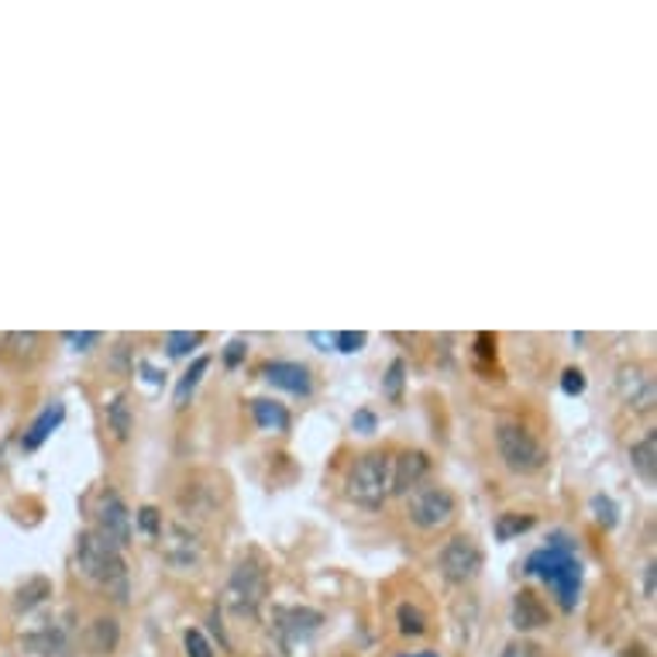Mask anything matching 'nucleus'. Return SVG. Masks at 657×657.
<instances>
[{"label": "nucleus", "instance_id": "f257e3e1", "mask_svg": "<svg viewBox=\"0 0 657 657\" xmlns=\"http://www.w3.org/2000/svg\"><path fill=\"white\" fill-rule=\"evenodd\" d=\"M524 572L533 578H544L561 609L572 613L578 606V593H582V561L575 554V544L568 533H551L544 548H537L527 561H524Z\"/></svg>", "mask_w": 657, "mask_h": 657}, {"label": "nucleus", "instance_id": "f03ea898", "mask_svg": "<svg viewBox=\"0 0 657 657\" xmlns=\"http://www.w3.org/2000/svg\"><path fill=\"white\" fill-rule=\"evenodd\" d=\"M269 585H272L269 561L258 551H245L238 561H234V568L227 575L224 596H221L224 609L238 620H255L269 599Z\"/></svg>", "mask_w": 657, "mask_h": 657}, {"label": "nucleus", "instance_id": "7ed1b4c3", "mask_svg": "<svg viewBox=\"0 0 657 657\" xmlns=\"http://www.w3.org/2000/svg\"><path fill=\"white\" fill-rule=\"evenodd\" d=\"M77 568L93 585L117 602H128L131 582H128V561L121 551L107 548L97 533H83L77 544Z\"/></svg>", "mask_w": 657, "mask_h": 657}, {"label": "nucleus", "instance_id": "20e7f679", "mask_svg": "<svg viewBox=\"0 0 657 657\" xmlns=\"http://www.w3.org/2000/svg\"><path fill=\"white\" fill-rule=\"evenodd\" d=\"M496 451L513 476H537L548 465L544 441L516 417H503L496 424Z\"/></svg>", "mask_w": 657, "mask_h": 657}, {"label": "nucleus", "instance_id": "39448f33", "mask_svg": "<svg viewBox=\"0 0 657 657\" xmlns=\"http://www.w3.org/2000/svg\"><path fill=\"white\" fill-rule=\"evenodd\" d=\"M389 451H365L348 465L344 500L359 509H379L389 496Z\"/></svg>", "mask_w": 657, "mask_h": 657}, {"label": "nucleus", "instance_id": "423d86ee", "mask_svg": "<svg viewBox=\"0 0 657 657\" xmlns=\"http://www.w3.org/2000/svg\"><path fill=\"white\" fill-rule=\"evenodd\" d=\"M407 516L417 530H427V533L444 530V527H451L458 516V496L448 485L424 482L407 496Z\"/></svg>", "mask_w": 657, "mask_h": 657}, {"label": "nucleus", "instance_id": "0eeeda50", "mask_svg": "<svg viewBox=\"0 0 657 657\" xmlns=\"http://www.w3.org/2000/svg\"><path fill=\"white\" fill-rule=\"evenodd\" d=\"M324 626V613L310 606H279L272 613V641L283 654H293L300 644L317 637Z\"/></svg>", "mask_w": 657, "mask_h": 657}, {"label": "nucleus", "instance_id": "6e6552de", "mask_svg": "<svg viewBox=\"0 0 657 657\" xmlns=\"http://www.w3.org/2000/svg\"><path fill=\"white\" fill-rule=\"evenodd\" d=\"M482 548L472 533H455L448 544L441 548V558H437V568H441V578L451 582V585H468L476 582V575L482 572Z\"/></svg>", "mask_w": 657, "mask_h": 657}, {"label": "nucleus", "instance_id": "1a4fd4ad", "mask_svg": "<svg viewBox=\"0 0 657 657\" xmlns=\"http://www.w3.org/2000/svg\"><path fill=\"white\" fill-rule=\"evenodd\" d=\"M93 513H97V530H93V533H97L107 548L125 551L128 541H131V516H128V506L121 500V492H114V489L101 492V500H97V506H93Z\"/></svg>", "mask_w": 657, "mask_h": 657}, {"label": "nucleus", "instance_id": "9d476101", "mask_svg": "<svg viewBox=\"0 0 657 657\" xmlns=\"http://www.w3.org/2000/svg\"><path fill=\"white\" fill-rule=\"evenodd\" d=\"M431 476V455L407 448L389 461V496H410Z\"/></svg>", "mask_w": 657, "mask_h": 657}, {"label": "nucleus", "instance_id": "9b49d317", "mask_svg": "<svg viewBox=\"0 0 657 657\" xmlns=\"http://www.w3.org/2000/svg\"><path fill=\"white\" fill-rule=\"evenodd\" d=\"M617 389H620L623 403H626L630 410H637V413H650V410H654L657 392H654V375H650L647 365H637V362L620 365V372H617Z\"/></svg>", "mask_w": 657, "mask_h": 657}, {"label": "nucleus", "instance_id": "f8f14e48", "mask_svg": "<svg viewBox=\"0 0 657 657\" xmlns=\"http://www.w3.org/2000/svg\"><path fill=\"white\" fill-rule=\"evenodd\" d=\"M162 554H166V561L176 568V572H197L203 565V541L197 537V530L190 527H169V537H166V548H162Z\"/></svg>", "mask_w": 657, "mask_h": 657}, {"label": "nucleus", "instance_id": "ddd939ff", "mask_svg": "<svg viewBox=\"0 0 657 657\" xmlns=\"http://www.w3.org/2000/svg\"><path fill=\"white\" fill-rule=\"evenodd\" d=\"M45 335L38 331H0V362L28 368L42 359Z\"/></svg>", "mask_w": 657, "mask_h": 657}, {"label": "nucleus", "instance_id": "4468645a", "mask_svg": "<svg viewBox=\"0 0 657 657\" xmlns=\"http://www.w3.org/2000/svg\"><path fill=\"white\" fill-rule=\"evenodd\" d=\"M262 379L279 386L290 396H310L314 392V372L300 362H266L262 365Z\"/></svg>", "mask_w": 657, "mask_h": 657}, {"label": "nucleus", "instance_id": "2eb2a0df", "mask_svg": "<svg viewBox=\"0 0 657 657\" xmlns=\"http://www.w3.org/2000/svg\"><path fill=\"white\" fill-rule=\"evenodd\" d=\"M509 620L520 633H533V630H544L551 623V609L544 606V599L530 593V589H520L513 596V606H509Z\"/></svg>", "mask_w": 657, "mask_h": 657}, {"label": "nucleus", "instance_id": "dca6fc26", "mask_svg": "<svg viewBox=\"0 0 657 657\" xmlns=\"http://www.w3.org/2000/svg\"><path fill=\"white\" fill-rule=\"evenodd\" d=\"M21 647L35 657H69V633L62 626L49 623L32 633H21Z\"/></svg>", "mask_w": 657, "mask_h": 657}, {"label": "nucleus", "instance_id": "f3484780", "mask_svg": "<svg viewBox=\"0 0 657 657\" xmlns=\"http://www.w3.org/2000/svg\"><path fill=\"white\" fill-rule=\"evenodd\" d=\"M62 420H66V403H62V400H52L49 407H45V410L32 420V427L25 431V437H21V448H25V451H38L42 444L62 427Z\"/></svg>", "mask_w": 657, "mask_h": 657}, {"label": "nucleus", "instance_id": "a211bd4d", "mask_svg": "<svg viewBox=\"0 0 657 657\" xmlns=\"http://www.w3.org/2000/svg\"><path fill=\"white\" fill-rule=\"evenodd\" d=\"M104 413H107V427H110V434H114L117 441H128L131 431H134V407H131V396H128V392H114L110 400H107V407H104Z\"/></svg>", "mask_w": 657, "mask_h": 657}, {"label": "nucleus", "instance_id": "6ab92c4d", "mask_svg": "<svg viewBox=\"0 0 657 657\" xmlns=\"http://www.w3.org/2000/svg\"><path fill=\"white\" fill-rule=\"evenodd\" d=\"M630 465H633V472H637L641 482H647V485L657 482V434L654 431H647L630 448Z\"/></svg>", "mask_w": 657, "mask_h": 657}, {"label": "nucleus", "instance_id": "aec40b11", "mask_svg": "<svg viewBox=\"0 0 657 657\" xmlns=\"http://www.w3.org/2000/svg\"><path fill=\"white\" fill-rule=\"evenodd\" d=\"M117 644H121V623L114 617H97L86 626V647L93 654H114Z\"/></svg>", "mask_w": 657, "mask_h": 657}, {"label": "nucleus", "instance_id": "412c9836", "mask_svg": "<svg viewBox=\"0 0 657 657\" xmlns=\"http://www.w3.org/2000/svg\"><path fill=\"white\" fill-rule=\"evenodd\" d=\"M207 368H210V359H207V355H200V359H197L190 368L183 372V379L176 383V392H173V403H176V410H186V407H190V400H193V392L200 389V383H203Z\"/></svg>", "mask_w": 657, "mask_h": 657}, {"label": "nucleus", "instance_id": "4be33fe9", "mask_svg": "<svg viewBox=\"0 0 657 657\" xmlns=\"http://www.w3.org/2000/svg\"><path fill=\"white\" fill-rule=\"evenodd\" d=\"M251 417L262 431H286L290 427V410L275 400H251Z\"/></svg>", "mask_w": 657, "mask_h": 657}, {"label": "nucleus", "instance_id": "5701e85b", "mask_svg": "<svg viewBox=\"0 0 657 657\" xmlns=\"http://www.w3.org/2000/svg\"><path fill=\"white\" fill-rule=\"evenodd\" d=\"M396 626H400L403 637H424L431 630V620L417 602H400L396 606Z\"/></svg>", "mask_w": 657, "mask_h": 657}, {"label": "nucleus", "instance_id": "b1692460", "mask_svg": "<svg viewBox=\"0 0 657 657\" xmlns=\"http://www.w3.org/2000/svg\"><path fill=\"white\" fill-rule=\"evenodd\" d=\"M533 524H537L533 513H503L496 520V537H500V541H513V537L527 533Z\"/></svg>", "mask_w": 657, "mask_h": 657}, {"label": "nucleus", "instance_id": "393cba45", "mask_svg": "<svg viewBox=\"0 0 657 657\" xmlns=\"http://www.w3.org/2000/svg\"><path fill=\"white\" fill-rule=\"evenodd\" d=\"M52 596V585H49V578H42V575H35L32 582H25L17 589V609H32V606H38V602H45Z\"/></svg>", "mask_w": 657, "mask_h": 657}, {"label": "nucleus", "instance_id": "a878e982", "mask_svg": "<svg viewBox=\"0 0 657 657\" xmlns=\"http://www.w3.org/2000/svg\"><path fill=\"white\" fill-rule=\"evenodd\" d=\"M403 389H407V362L403 359H392L386 375H383V392L389 396L392 403L403 400Z\"/></svg>", "mask_w": 657, "mask_h": 657}, {"label": "nucleus", "instance_id": "bb28decb", "mask_svg": "<svg viewBox=\"0 0 657 657\" xmlns=\"http://www.w3.org/2000/svg\"><path fill=\"white\" fill-rule=\"evenodd\" d=\"M203 341H207L203 331H173L166 338V351H169L173 359H179V355H190V351H197Z\"/></svg>", "mask_w": 657, "mask_h": 657}, {"label": "nucleus", "instance_id": "cd10ccee", "mask_svg": "<svg viewBox=\"0 0 657 657\" xmlns=\"http://www.w3.org/2000/svg\"><path fill=\"white\" fill-rule=\"evenodd\" d=\"M183 647H186V657H214V647H210L207 633L200 626H190L183 633Z\"/></svg>", "mask_w": 657, "mask_h": 657}, {"label": "nucleus", "instance_id": "c85d7f7f", "mask_svg": "<svg viewBox=\"0 0 657 657\" xmlns=\"http://www.w3.org/2000/svg\"><path fill=\"white\" fill-rule=\"evenodd\" d=\"M593 513H596V524L602 527V530H613L617 524H620V506L609 500V496H596L593 500Z\"/></svg>", "mask_w": 657, "mask_h": 657}, {"label": "nucleus", "instance_id": "c756f323", "mask_svg": "<svg viewBox=\"0 0 657 657\" xmlns=\"http://www.w3.org/2000/svg\"><path fill=\"white\" fill-rule=\"evenodd\" d=\"M365 344H368L365 331H341V335H335V348L341 351V355H355V351H362Z\"/></svg>", "mask_w": 657, "mask_h": 657}, {"label": "nucleus", "instance_id": "7c9ffc66", "mask_svg": "<svg viewBox=\"0 0 657 657\" xmlns=\"http://www.w3.org/2000/svg\"><path fill=\"white\" fill-rule=\"evenodd\" d=\"M138 530H142L145 537H159V530H162L159 506H142V509H138Z\"/></svg>", "mask_w": 657, "mask_h": 657}, {"label": "nucleus", "instance_id": "2f4dec72", "mask_svg": "<svg viewBox=\"0 0 657 657\" xmlns=\"http://www.w3.org/2000/svg\"><path fill=\"white\" fill-rule=\"evenodd\" d=\"M585 386H589V383H585V372L582 368H565V372H561V389H565L568 396H582L585 392Z\"/></svg>", "mask_w": 657, "mask_h": 657}, {"label": "nucleus", "instance_id": "473e14b6", "mask_svg": "<svg viewBox=\"0 0 657 657\" xmlns=\"http://www.w3.org/2000/svg\"><path fill=\"white\" fill-rule=\"evenodd\" d=\"M500 657H544V647L533 644V641H513V644L503 647Z\"/></svg>", "mask_w": 657, "mask_h": 657}, {"label": "nucleus", "instance_id": "72a5a7b5", "mask_svg": "<svg viewBox=\"0 0 657 657\" xmlns=\"http://www.w3.org/2000/svg\"><path fill=\"white\" fill-rule=\"evenodd\" d=\"M476 359H479L482 365H489L492 359H496V335L482 331V335L476 338Z\"/></svg>", "mask_w": 657, "mask_h": 657}, {"label": "nucleus", "instance_id": "f704fd0d", "mask_svg": "<svg viewBox=\"0 0 657 657\" xmlns=\"http://www.w3.org/2000/svg\"><path fill=\"white\" fill-rule=\"evenodd\" d=\"M245 351H248L245 338H234V341L227 344V351H224V365H227V368H238V365L245 362Z\"/></svg>", "mask_w": 657, "mask_h": 657}, {"label": "nucleus", "instance_id": "c9c22d12", "mask_svg": "<svg viewBox=\"0 0 657 657\" xmlns=\"http://www.w3.org/2000/svg\"><path fill=\"white\" fill-rule=\"evenodd\" d=\"M66 341L73 344V348H80V351H86V348H93L101 341V335L97 331H86V335H66Z\"/></svg>", "mask_w": 657, "mask_h": 657}, {"label": "nucleus", "instance_id": "e433bc0d", "mask_svg": "<svg viewBox=\"0 0 657 657\" xmlns=\"http://www.w3.org/2000/svg\"><path fill=\"white\" fill-rule=\"evenodd\" d=\"M351 424H355V431H362V434H372L375 431V413L362 410V413H355V420H351Z\"/></svg>", "mask_w": 657, "mask_h": 657}, {"label": "nucleus", "instance_id": "4c0bfd02", "mask_svg": "<svg viewBox=\"0 0 657 657\" xmlns=\"http://www.w3.org/2000/svg\"><path fill=\"white\" fill-rule=\"evenodd\" d=\"M644 599H654V561L644 568Z\"/></svg>", "mask_w": 657, "mask_h": 657}, {"label": "nucleus", "instance_id": "58836bf2", "mask_svg": "<svg viewBox=\"0 0 657 657\" xmlns=\"http://www.w3.org/2000/svg\"><path fill=\"white\" fill-rule=\"evenodd\" d=\"M310 341L317 348H335V335H310Z\"/></svg>", "mask_w": 657, "mask_h": 657}, {"label": "nucleus", "instance_id": "ea45409f", "mask_svg": "<svg viewBox=\"0 0 657 657\" xmlns=\"http://www.w3.org/2000/svg\"><path fill=\"white\" fill-rule=\"evenodd\" d=\"M400 657H437L434 650H413V654H400Z\"/></svg>", "mask_w": 657, "mask_h": 657}]
</instances>
